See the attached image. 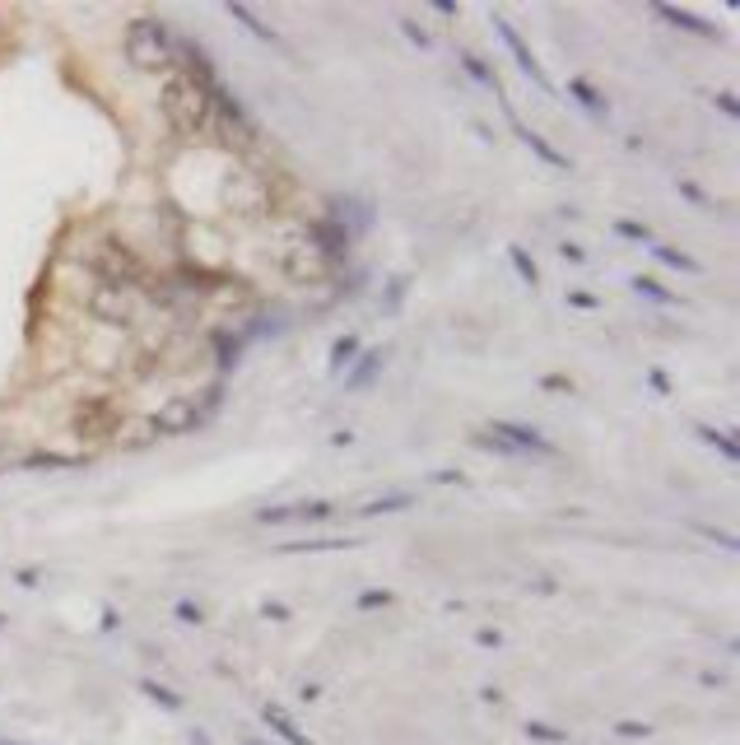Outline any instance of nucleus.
<instances>
[{
	"label": "nucleus",
	"mask_w": 740,
	"mask_h": 745,
	"mask_svg": "<svg viewBox=\"0 0 740 745\" xmlns=\"http://www.w3.org/2000/svg\"><path fill=\"white\" fill-rule=\"evenodd\" d=\"M215 89L219 84H201L191 70H168L163 94H159V108H163V117H168V126L182 131V136L205 131V122L215 117Z\"/></svg>",
	"instance_id": "1"
},
{
	"label": "nucleus",
	"mask_w": 740,
	"mask_h": 745,
	"mask_svg": "<svg viewBox=\"0 0 740 745\" xmlns=\"http://www.w3.org/2000/svg\"><path fill=\"white\" fill-rule=\"evenodd\" d=\"M126 61H131L135 70H145V75H168V70H177V42L173 33L159 24V19H135L131 28H126Z\"/></svg>",
	"instance_id": "2"
},
{
	"label": "nucleus",
	"mask_w": 740,
	"mask_h": 745,
	"mask_svg": "<svg viewBox=\"0 0 740 745\" xmlns=\"http://www.w3.org/2000/svg\"><path fill=\"white\" fill-rule=\"evenodd\" d=\"M89 266L108 280V289H126V285H140V280H145V261L135 257L126 243H112V238L98 247Z\"/></svg>",
	"instance_id": "3"
},
{
	"label": "nucleus",
	"mask_w": 740,
	"mask_h": 745,
	"mask_svg": "<svg viewBox=\"0 0 740 745\" xmlns=\"http://www.w3.org/2000/svg\"><path fill=\"white\" fill-rule=\"evenodd\" d=\"M122 429V410H117V401H84L80 415H75V434L84 438V443H103V438H112Z\"/></svg>",
	"instance_id": "4"
},
{
	"label": "nucleus",
	"mask_w": 740,
	"mask_h": 745,
	"mask_svg": "<svg viewBox=\"0 0 740 745\" xmlns=\"http://www.w3.org/2000/svg\"><path fill=\"white\" fill-rule=\"evenodd\" d=\"M489 447H494V452H536V457H550V452H554L550 438H540L536 429L512 424V420H494V424H489Z\"/></svg>",
	"instance_id": "5"
},
{
	"label": "nucleus",
	"mask_w": 740,
	"mask_h": 745,
	"mask_svg": "<svg viewBox=\"0 0 740 745\" xmlns=\"http://www.w3.org/2000/svg\"><path fill=\"white\" fill-rule=\"evenodd\" d=\"M336 513V503L326 499H303V503H280V508H261L256 522H266V527H280V522H322V517Z\"/></svg>",
	"instance_id": "6"
},
{
	"label": "nucleus",
	"mask_w": 740,
	"mask_h": 745,
	"mask_svg": "<svg viewBox=\"0 0 740 745\" xmlns=\"http://www.w3.org/2000/svg\"><path fill=\"white\" fill-rule=\"evenodd\" d=\"M494 24H498V33H503V42H508V52L517 56V66H522L526 75H531V80H536L540 89L550 94V80H545V70H540V61H536V56H531V47H526V38H522V33H517V28H512L508 19H503V14H494Z\"/></svg>",
	"instance_id": "7"
},
{
	"label": "nucleus",
	"mask_w": 740,
	"mask_h": 745,
	"mask_svg": "<svg viewBox=\"0 0 740 745\" xmlns=\"http://www.w3.org/2000/svg\"><path fill=\"white\" fill-rule=\"evenodd\" d=\"M196 420H201V415H196V406H191V401H173V406H163L159 415H154V424H149V429L168 438V434H187Z\"/></svg>",
	"instance_id": "8"
},
{
	"label": "nucleus",
	"mask_w": 740,
	"mask_h": 745,
	"mask_svg": "<svg viewBox=\"0 0 740 745\" xmlns=\"http://www.w3.org/2000/svg\"><path fill=\"white\" fill-rule=\"evenodd\" d=\"M354 536H308V541L280 545V555H322V550H354Z\"/></svg>",
	"instance_id": "9"
},
{
	"label": "nucleus",
	"mask_w": 740,
	"mask_h": 745,
	"mask_svg": "<svg viewBox=\"0 0 740 745\" xmlns=\"http://www.w3.org/2000/svg\"><path fill=\"white\" fill-rule=\"evenodd\" d=\"M657 14H661V19H666V24H675V28H689V33H699V38H717V28L708 24V19H699V14L675 10V5H657Z\"/></svg>",
	"instance_id": "10"
},
{
	"label": "nucleus",
	"mask_w": 740,
	"mask_h": 745,
	"mask_svg": "<svg viewBox=\"0 0 740 745\" xmlns=\"http://www.w3.org/2000/svg\"><path fill=\"white\" fill-rule=\"evenodd\" d=\"M261 718H266V727H270V732H275V736H284V741H289V745H312L308 736L298 732L294 722L284 718V713H280V708H275V704H266V708H261Z\"/></svg>",
	"instance_id": "11"
},
{
	"label": "nucleus",
	"mask_w": 740,
	"mask_h": 745,
	"mask_svg": "<svg viewBox=\"0 0 740 745\" xmlns=\"http://www.w3.org/2000/svg\"><path fill=\"white\" fill-rule=\"evenodd\" d=\"M517 131H522V140H526V145H531V149H536V154H540V159H545V163H554V168H568V159H564V154H559V149H550V140H545V136H536L531 126H517Z\"/></svg>",
	"instance_id": "12"
},
{
	"label": "nucleus",
	"mask_w": 740,
	"mask_h": 745,
	"mask_svg": "<svg viewBox=\"0 0 740 745\" xmlns=\"http://www.w3.org/2000/svg\"><path fill=\"white\" fill-rule=\"evenodd\" d=\"M229 14H233V19H238V24H243V28H252V38H261V42H275V33H270V28L261 24V19H256L252 10H247V5H238V0H229Z\"/></svg>",
	"instance_id": "13"
},
{
	"label": "nucleus",
	"mask_w": 740,
	"mask_h": 745,
	"mask_svg": "<svg viewBox=\"0 0 740 745\" xmlns=\"http://www.w3.org/2000/svg\"><path fill=\"white\" fill-rule=\"evenodd\" d=\"M699 438H703V443H713L717 452H722V457H731V461L740 457V447H736V438H731V434H717V429H708V424H699Z\"/></svg>",
	"instance_id": "14"
},
{
	"label": "nucleus",
	"mask_w": 740,
	"mask_h": 745,
	"mask_svg": "<svg viewBox=\"0 0 740 745\" xmlns=\"http://www.w3.org/2000/svg\"><path fill=\"white\" fill-rule=\"evenodd\" d=\"M145 694H149V699H159L168 713H177V708H182V694H173L168 685H159V680H145Z\"/></svg>",
	"instance_id": "15"
},
{
	"label": "nucleus",
	"mask_w": 740,
	"mask_h": 745,
	"mask_svg": "<svg viewBox=\"0 0 740 745\" xmlns=\"http://www.w3.org/2000/svg\"><path fill=\"white\" fill-rule=\"evenodd\" d=\"M657 252L661 266H675V271H699V261H689L685 252H675V247H652Z\"/></svg>",
	"instance_id": "16"
},
{
	"label": "nucleus",
	"mask_w": 740,
	"mask_h": 745,
	"mask_svg": "<svg viewBox=\"0 0 740 745\" xmlns=\"http://www.w3.org/2000/svg\"><path fill=\"white\" fill-rule=\"evenodd\" d=\"M508 257L517 261V271H522V280H526V285H531V289H540V271H536V266H531V257H526L522 247H512Z\"/></svg>",
	"instance_id": "17"
},
{
	"label": "nucleus",
	"mask_w": 740,
	"mask_h": 745,
	"mask_svg": "<svg viewBox=\"0 0 740 745\" xmlns=\"http://www.w3.org/2000/svg\"><path fill=\"white\" fill-rule=\"evenodd\" d=\"M377 368H382V354H364V364L354 368V378H350V382H345V387H364V382H368V378H373Z\"/></svg>",
	"instance_id": "18"
},
{
	"label": "nucleus",
	"mask_w": 740,
	"mask_h": 745,
	"mask_svg": "<svg viewBox=\"0 0 740 745\" xmlns=\"http://www.w3.org/2000/svg\"><path fill=\"white\" fill-rule=\"evenodd\" d=\"M405 503H410V494H391V499H373V503H364V517L391 513V508H405Z\"/></svg>",
	"instance_id": "19"
},
{
	"label": "nucleus",
	"mask_w": 740,
	"mask_h": 745,
	"mask_svg": "<svg viewBox=\"0 0 740 745\" xmlns=\"http://www.w3.org/2000/svg\"><path fill=\"white\" fill-rule=\"evenodd\" d=\"M573 94H578L582 103L592 108V117H606V98H596L592 89H587V80H573Z\"/></svg>",
	"instance_id": "20"
},
{
	"label": "nucleus",
	"mask_w": 740,
	"mask_h": 745,
	"mask_svg": "<svg viewBox=\"0 0 740 745\" xmlns=\"http://www.w3.org/2000/svg\"><path fill=\"white\" fill-rule=\"evenodd\" d=\"M526 736H531V741H545V745H564V732H554L545 722H526Z\"/></svg>",
	"instance_id": "21"
},
{
	"label": "nucleus",
	"mask_w": 740,
	"mask_h": 745,
	"mask_svg": "<svg viewBox=\"0 0 740 745\" xmlns=\"http://www.w3.org/2000/svg\"><path fill=\"white\" fill-rule=\"evenodd\" d=\"M633 285H638V294H647V298H652V303H675V298L666 294V289H661L657 280H647V275H638V280H633Z\"/></svg>",
	"instance_id": "22"
},
{
	"label": "nucleus",
	"mask_w": 740,
	"mask_h": 745,
	"mask_svg": "<svg viewBox=\"0 0 740 745\" xmlns=\"http://www.w3.org/2000/svg\"><path fill=\"white\" fill-rule=\"evenodd\" d=\"M461 61H466V70H471V75H475V80H480V84H489V89H498V80H494V70H485V66H480V61H475V56H471V52L461 56Z\"/></svg>",
	"instance_id": "23"
},
{
	"label": "nucleus",
	"mask_w": 740,
	"mask_h": 745,
	"mask_svg": "<svg viewBox=\"0 0 740 745\" xmlns=\"http://www.w3.org/2000/svg\"><path fill=\"white\" fill-rule=\"evenodd\" d=\"M24 466H70V457H56V452H33V457H24Z\"/></svg>",
	"instance_id": "24"
},
{
	"label": "nucleus",
	"mask_w": 740,
	"mask_h": 745,
	"mask_svg": "<svg viewBox=\"0 0 740 745\" xmlns=\"http://www.w3.org/2000/svg\"><path fill=\"white\" fill-rule=\"evenodd\" d=\"M354 350H359V340H340V345H336V350H331V364H345V359H354Z\"/></svg>",
	"instance_id": "25"
},
{
	"label": "nucleus",
	"mask_w": 740,
	"mask_h": 745,
	"mask_svg": "<svg viewBox=\"0 0 740 745\" xmlns=\"http://www.w3.org/2000/svg\"><path fill=\"white\" fill-rule=\"evenodd\" d=\"M619 233H624V238H643V243L652 238V233H647L643 224H633V219H619Z\"/></svg>",
	"instance_id": "26"
},
{
	"label": "nucleus",
	"mask_w": 740,
	"mask_h": 745,
	"mask_svg": "<svg viewBox=\"0 0 740 745\" xmlns=\"http://www.w3.org/2000/svg\"><path fill=\"white\" fill-rule=\"evenodd\" d=\"M615 732L619 736H652V727H647V722H619Z\"/></svg>",
	"instance_id": "27"
},
{
	"label": "nucleus",
	"mask_w": 740,
	"mask_h": 745,
	"mask_svg": "<svg viewBox=\"0 0 740 745\" xmlns=\"http://www.w3.org/2000/svg\"><path fill=\"white\" fill-rule=\"evenodd\" d=\"M387 601H391V592H364V596H359V606H387Z\"/></svg>",
	"instance_id": "28"
},
{
	"label": "nucleus",
	"mask_w": 740,
	"mask_h": 745,
	"mask_svg": "<svg viewBox=\"0 0 740 745\" xmlns=\"http://www.w3.org/2000/svg\"><path fill=\"white\" fill-rule=\"evenodd\" d=\"M177 615H182V620H191V624H196V620H201V610H196V606H191V601H182V606H177Z\"/></svg>",
	"instance_id": "29"
},
{
	"label": "nucleus",
	"mask_w": 740,
	"mask_h": 745,
	"mask_svg": "<svg viewBox=\"0 0 740 745\" xmlns=\"http://www.w3.org/2000/svg\"><path fill=\"white\" fill-rule=\"evenodd\" d=\"M717 108L727 112V117H736V98H731V94H722V98H717Z\"/></svg>",
	"instance_id": "30"
},
{
	"label": "nucleus",
	"mask_w": 740,
	"mask_h": 745,
	"mask_svg": "<svg viewBox=\"0 0 740 745\" xmlns=\"http://www.w3.org/2000/svg\"><path fill=\"white\" fill-rule=\"evenodd\" d=\"M10 461H14V457H10V447L0 443V471H5V466H10Z\"/></svg>",
	"instance_id": "31"
},
{
	"label": "nucleus",
	"mask_w": 740,
	"mask_h": 745,
	"mask_svg": "<svg viewBox=\"0 0 740 745\" xmlns=\"http://www.w3.org/2000/svg\"><path fill=\"white\" fill-rule=\"evenodd\" d=\"M243 745H270V741H252V736H247V741Z\"/></svg>",
	"instance_id": "32"
},
{
	"label": "nucleus",
	"mask_w": 740,
	"mask_h": 745,
	"mask_svg": "<svg viewBox=\"0 0 740 745\" xmlns=\"http://www.w3.org/2000/svg\"><path fill=\"white\" fill-rule=\"evenodd\" d=\"M0 745H24V741H0Z\"/></svg>",
	"instance_id": "33"
},
{
	"label": "nucleus",
	"mask_w": 740,
	"mask_h": 745,
	"mask_svg": "<svg viewBox=\"0 0 740 745\" xmlns=\"http://www.w3.org/2000/svg\"><path fill=\"white\" fill-rule=\"evenodd\" d=\"M0 624H5V615H0Z\"/></svg>",
	"instance_id": "34"
}]
</instances>
